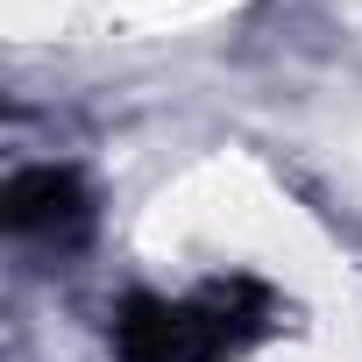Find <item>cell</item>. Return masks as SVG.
<instances>
[{"label":"cell","mask_w":362,"mask_h":362,"mask_svg":"<svg viewBox=\"0 0 362 362\" xmlns=\"http://www.w3.org/2000/svg\"><path fill=\"white\" fill-rule=\"evenodd\" d=\"M8 221H15V235H57L64 221H86L71 170H57V163L22 170L15 185H8Z\"/></svg>","instance_id":"obj_1"}]
</instances>
